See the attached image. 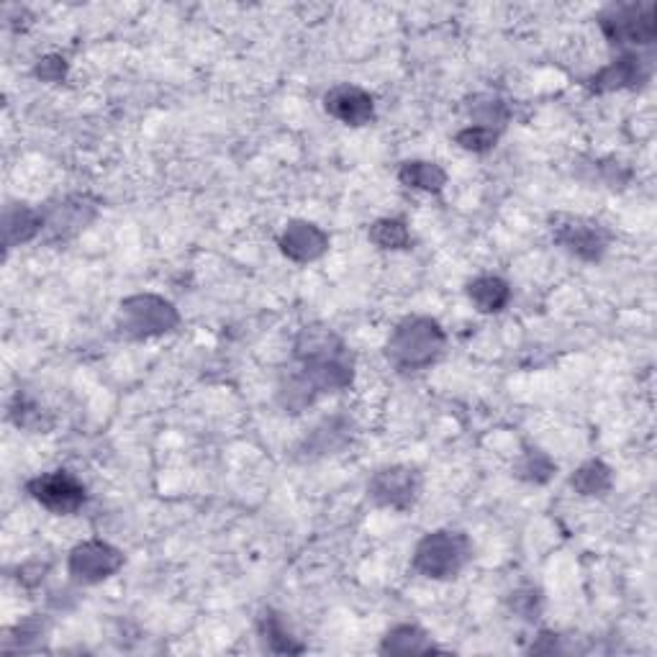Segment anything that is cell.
I'll return each instance as SVG.
<instances>
[{
    "label": "cell",
    "instance_id": "cell-1",
    "mask_svg": "<svg viewBox=\"0 0 657 657\" xmlns=\"http://www.w3.org/2000/svg\"><path fill=\"white\" fill-rule=\"evenodd\" d=\"M352 383V355L324 326H306L296 339V367L280 385V401L298 414L319 393L342 391Z\"/></svg>",
    "mask_w": 657,
    "mask_h": 657
},
{
    "label": "cell",
    "instance_id": "cell-2",
    "mask_svg": "<svg viewBox=\"0 0 657 657\" xmlns=\"http://www.w3.org/2000/svg\"><path fill=\"white\" fill-rule=\"evenodd\" d=\"M444 347L442 326L427 316H409L393 329L385 355L391 365L403 373L424 370L439 357Z\"/></svg>",
    "mask_w": 657,
    "mask_h": 657
},
{
    "label": "cell",
    "instance_id": "cell-3",
    "mask_svg": "<svg viewBox=\"0 0 657 657\" xmlns=\"http://www.w3.org/2000/svg\"><path fill=\"white\" fill-rule=\"evenodd\" d=\"M180 316L170 301L160 296H131L121 303L119 329L124 337L147 339L157 334L172 332L178 326Z\"/></svg>",
    "mask_w": 657,
    "mask_h": 657
},
{
    "label": "cell",
    "instance_id": "cell-4",
    "mask_svg": "<svg viewBox=\"0 0 657 657\" xmlns=\"http://www.w3.org/2000/svg\"><path fill=\"white\" fill-rule=\"evenodd\" d=\"M470 542L460 532H434L421 539L414 568L427 578H452L468 563Z\"/></svg>",
    "mask_w": 657,
    "mask_h": 657
},
{
    "label": "cell",
    "instance_id": "cell-5",
    "mask_svg": "<svg viewBox=\"0 0 657 657\" xmlns=\"http://www.w3.org/2000/svg\"><path fill=\"white\" fill-rule=\"evenodd\" d=\"M601 29L614 44H650L657 34L655 6L629 3L609 8L601 16Z\"/></svg>",
    "mask_w": 657,
    "mask_h": 657
},
{
    "label": "cell",
    "instance_id": "cell-6",
    "mask_svg": "<svg viewBox=\"0 0 657 657\" xmlns=\"http://www.w3.org/2000/svg\"><path fill=\"white\" fill-rule=\"evenodd\" d=\"M29 493L44 506L60 516L75 514L85 504V486L67 470L39 475L29 483Z\"/></svg>",
    "mask_w": 657,
    "mask_h": 657
},
{
    "label": "cell",
    "instance_id": "cell-7",
    "mask_svg": "<svg viewBox=\"0 0 657 657\" xmlns=\"http://www.w3.org/2000/svg\"><path fill=\"white\" fill-rule=\"evenodd\" d=\"M370 496L378 501L380 506H391V509H409L419 498L421 478L416 470L411 468H385L373 475L370 486H367Z\"/></svg>",
    "mask_w": 657,
    "mask_h": 657
},
{
    "label": "cell",
    "instance_id": "cell-8",
    "mask_svg": "<svg viewBox=\"0 0 657 657\" xmlns=\"http://www.w3.org/2000/svg\"><path fill=\"white\" fill-rule=\"evenodd\" d=\"M124 565V555L106 542H83L70 552V573L80 583H98L111 578Z\"/></svg>",
    "mask_w": 657,
    "mask_h": 657
},
{
    "label": "cell",
    "instance_id": "cell-9",
    "mask_svg": "<svg viewBox=\"0 0 657 657\" xmlns=\"http://www.w3.org/2000/svg\"><path fill=\"white\" fill-rule=\"evenodd\" d=\"M555 231V239L563 244L568 252L583 257V260H598L601 252L606 249V231L598 224L586 219H557V224L552 226Z\"/></svg>",
    "mask_w": 657,
    "mask_h": 657
},
{
    "label": "cell",
    "instance_id": "cell-10",
    "mask_svg": "<svg viewBox=\"0 0 657 657\" xmlns=\"http://www.w3.org/2000/svg\"><path fill=\"white\" fill-rule=\"evenodd\" d=\"M324 108L347 126H365L375 113L370 93H365L357 85H337L329 90L324 95Z\"/></svg>",
    "mask_w": 657,
    "mask_h": 657
},
{
    "label": "cell",
    "instance_id": "cell-11",
    "mask_svg": "<svg viewBox=\"0 0 657 657\" xmlns=\"http://www.w3.org/2000/svg\"><path fill=\"white\" fill-rule=\"evenodd\" d=\"M329 247V237L316 224L308 221H291L285 226L283 237H280V249L285 257H291L296 262H311L321 257Z\"/></svg>",
    "mask_w": 657,
    "mask_h": 657
},
{
    "label": "cell",
    "instance_id": "cell-12",
    "mask_svg": "<svg viewBox=\"0 0 657 657\" xmlns=\"http://www.w3.org/2000/svg\"><path fill=\"white\" fill-rule=\"evenodd\" d=\"M44 229V216L34 208L24 206V203H13L6 208V244L29 242L31 237H36L39 231Z\"/></svg>",
    "mask_w": 657,
    "mask_h": 657
},
{
    "label": "cell",
    "instance_id": "cell-13",
    "mask_svg": "<svg viewBox=\"0 0 657 657\" xmlns=\"http://www.w3.org/2000/svg\"><path fill=\"white\" fill-rule=\"evenodd\" d=\"M93 216L95 206H90L88 198H67V201H62L60 206L54 208L47 226H52L62 237H70L77 229H83Z\"/></svg>",
    "mask_w": 657,
    "mask_h": 657
},
{
    "label": "cell",
    "instance_id": "cell-14",
    "mask_svg": "<svg viewBox=\"0 0 657 657\" xmlns=\"http://www.w3.org/2000/svg\"><path fill=\"white\" fill-rule=\"evenodd\" d=\"M645 72H642V60L637 57H622V60H614L609 67L598 72L593 77V88L596 90H619L629 88V85L640 83Z\"/></svg>",
    "mask_w": 657,
    "mask_h": 657
},
{
    "label": "cell",
    "instance_id": "cell-15",
    "mask_svg": "<svg viewBox=\"0 0 657 657\" xmlns=\"http://www.w3.org/2000/svg\"><path fill=\"white\" fill-rule=\"evenodd\" d=\"M468 296L470 301L478 306V311L483 314H493V311H501V308L509 303V285L501 278H493V275H483V278H475L468 285Z\"/></svg>",
    "mask_w": 657,
    "mask_h": 657
},
{
    "label": "cell",
    "instance_id": "cell-16",
    "mask_svg": "<svg viewBox=\"0 0 657 657\" xmlns=\"http://www.w3.org/2000/svg\"><path fill=\"white\" fill-rule=\"evenodd\" d=\"M398 178H401L403 185H409V188H419V190H429V193H437L442 190V185L447 183V175L439 165L434 162H406L398 172Z\"/></svg>",
    "mask_w": 657,
    "mask_h": 657
},
{
    "label": "cell",
    "instance_id": "cell-17",
    "mask_svg": "<svg viewBox=\"0 0 657 657\" xmlns=\"http://www.w3.org/2000/svg\"><path fill=\"white\" fill-rule=\"evenodd\" d=\"M434 645L429 642V637L424 632H419L416 627H396L393 632H388L385 637L383 652H393V655H421V652H432Z\"/></svg>",
    "mask_w": 657,
    "mask_h": 657
},
{
    "label": "cell",
    "instance_id": "cell-18",
    "mask_svg": "<svg viewBox=\"0 0 657 657\" xmlns=\"http://www.w3.org/2000/svg\"><path fill=\"white\" fill-rule=\"evenodd\" d=\"M573 488L581 496H601L611 488V473L606 465L601 462H586L583 468H578V473L573 475Z\"/></svg>",
    "mask_w": 657,
    "mask_h": 657
},
{
    "label": "cell",
    "instance_id": "cell-19",
    "mask_svg": "<svg viewBox=\"0 0 657 657\" xmlns=\"http://www.w3.org/2000/svg\"><path fill=\"white\" fill-rule=\"evenodd\" d=\"M370 239L383 249H403L409 244V229L398 219H383L373 224L370 229Z\"/></svg>",
    "mask_w": 657,
    "mask_h": 657
},
{
    "label": "cell",
    "instance_id": "cell-20",
    "mask_svg": "<svg viewBox=\"0 0 657 657\" xmlns=\"http://www.w3.org/2000/svg\"><path fill=\"white\" fill-rule=\"evenodd\" d=\"M498 139V131L488 129V126H468L465 131H460L457 134V142H460V147L470 149V152H486V149H491L493 144H496Z\"/></svg>",
    "mask_w": 657,
    "mask_h": 657
},
{
    "label": "cell",
    "instance_id": "cell-21",
    "mask_svg": "<svg viewBox=\"0 0 657 657\" xmlns=\"http://www.w3.org/2000/svg\"><path fill=\"white\" fill-rule=\"evenodd\" d=\"M262 637H265L270 650H275V642H283V652L301 650V647L291 645V637H288V632L283 629V624L278 622V616H265V619H262Z\"/></svg>",
    "mask_w": 657,
    "mask_h": 657
},
{
    "label": "cell",
    "instance_id": "cell-22",
    "mask_svg": "<svg viewBox=\"0 0 657 657\" xmlns=\"http://www.w3.org/2000/svg\"><path fill=\"white\" fill-rule=\"evenodd\" d=\"M524 473H529L527 478L529 480H547L552 473V462L547 460L545 455H539V452H534V455H529L527 460V468H524Z\"/></svg>",
    "mask_w": 657,
    "mask_h": 657
},
{
    "label": "cell",
    "instance_id": "cell-23",
    "mask_svg": "<svg viewBox=\"0 0 657 657\" xmlns=\"http://www.w3.org/2000/svg\"><path fill=\"white\" fill-rule=\"evenodd\" d=\"M36 75L42 77V80H49V83H57V80H62V75H65V60H60V57H47V60L39 65Z\"/></svg>",
    "mask_w": 657,
    "mask_h": 657
}]
</instances>
